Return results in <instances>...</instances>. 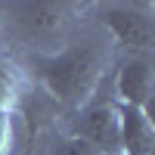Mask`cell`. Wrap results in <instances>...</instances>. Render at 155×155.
<instances>
[{"instance_id": "ba28073f", "label": "cell", "mask_w": 155, "mask_h": 155, "mask_svg": "<svg viewBox=\"0 0 155 155\" xmlns=\"http://www.w3.org/2000/svg\"><path fill=\"white\" fill-rule=\"evenodd\" d=\"M47 155H102V152L96 146H90L87 140H81V137H62L50 146Z\"/></svg>"}, {"instance_id": "5b68a950", "label": "cell", "mask_w": 155, "mask_h": 155, "mask_svg": "<svg viewBox=\"0 0 155 155\" xmlns=\"http://www.w3.org/2000/svg\"><path fill=\"white\" fill-rule=\"evenodd\" d=\"M68 3H12L9 16L28 37H56L68 25Z\"/></svg>"}, {"instance_id": "52a82bcc", "label": "cell", "mask_w": 155, "mask_h": 155, "mask_svg": "<svg viewBox=\"0 0 155 155\" xmlns=\"http://www.w3.org/2000/svg\"><path fill=\"white\" fill-rule=\"evenodd\" d=\"M22 84H25V74L16 65V59L0 53V112H12L19 106Z\"/></svg>"}, {"instance_id": "7a4b0ae2", "label": "cell", "mask_w": 155, "mask_h": 155, "mask_svg": "<svg viewBox=\"0 0 155 155\" xmlns=\"http://www.w3.org/2000/svg\"><path fill=\"white\" fill-rule=\"evenodd\" d=\"M99 22L134 56H149L155 47V6L152 3H106Z\"/></svg>"}, {"instance_id": "6da1fadb", "label": "cell", "mask_w": 155, "mask_h": 155, "mask_svg": "<svg viewBox=\"0 0 155 155\" xmlns=\"http://www.w3.org/2000/svg\"><path fill=\"white\" fill-rule=\"evenodd\" d=\"M34 71L47 87V93L59 99L65 109L90 106L96 87L106 74V50L93 41L71 44L59 53H47L34 59Z\"/></svg>"}, {"instance_id": "277c9868", "label": "cell", "mask_w": 155, "mask_h": 155, "mask_svg": "<svg viewBox=\"0 0 155 155\" xmlns=\"http://www.w3.org/2000/svg\"><path fill=\"white\" fill-rule=\"evenodd\" d=\"M96 146L102 155L118 152V102H96V106H84L81 121H78V134Z\"/></svg>"}, {"instance_id": "3957f363", "label": "cell", "mask_w": 155, "mask_h": 155, "mask_svg": "<svg viewBox=\"0 0 155 155\" xmlns=\"http://www.w3.org/2000/svg\"><path fill=\"white\" fill-rule=\"evenodd\" d=\"M115 90H118L121 106H134L152 115V93H155V68L149 56H130L115 74Z\"/></svg>"}, {"instance_id": "9c48e42d", "label": "cell", "mask_w": 155, "mask_h": 155, "mask_svg": "<svg viewBox=\"0 0 155 155\" xmlns=\"http://www.w3.org/2000/svg\"><path fill=\"white\" fill-rule=\"evenodd\" d=\"M12 146H16L12 112H0V155H12Z\"/></svg>"}, {"instance_id": "8992f818", "label": "cell", "mask_w": 155, "mask_h": 155, "mask_svg": "<svg viewBox=\"0 0 155 155\" xmlns=\"http://www.w3.org/2000/svg\"><path fill=\"white\" fill-rule=\"evenodd\" d=\"M152 149H155L152 115L118 102V152L121 155H152Z\"/></svg>"}]
</instances>
